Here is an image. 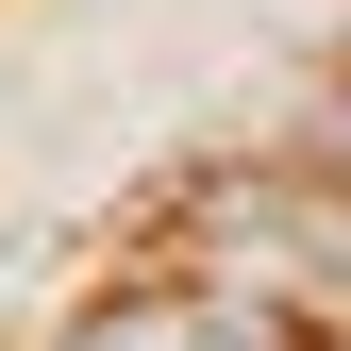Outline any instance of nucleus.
Segmentation results:
<instances>
[{
    "label": "nucleus",
    "mask_w": 351,
    "mask_h": 351,
    "mask_svg": "<svg viewBox=\"0 0 351 351\" xmlns=\"http://www.w3.org/2000/svg\"><path fill=\"white\" fill-rule=\"evenodd\" d=\"M184 251L217 285H268V301H351V184L335 167H301V151H268V167H201L184 184Z\"/></svg>",
    "instance_id": "obj_1"
},
{
    "label": "nucleus",
    "mask_w": 351,
    "mask_h": 351,
    "mask_svg": "<svg viewBox=\"0 0 351 351\" xmlns=\"http://www.w3.org/2000/svg\"><path fill=\"white\" fill-rule=\"evenodd\" d=\"M51 351H301V301L217 285V268H167V285H101Z\"/></svg>",
    "instance_id": "obj_2"
}]
</instances>
